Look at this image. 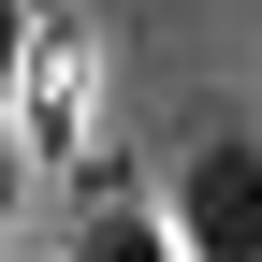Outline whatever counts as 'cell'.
I'll list each match as a JSON object with an SVG mask.
<instances>
[{"label": "cell", "instance_id": "obj_4", "mask_svg": "<svg viewBox=\"0 0 262 262\" xmlns=\"http://www.w3.org/2000/svg\"><path fill=\"white\" fill-rule=\"evenodd\" d=\"M29 29H44V0H0V117H15V73H29Z\"/></svg>", "mask_w": 262, "mask_h": 262}, {"label": "cell", "instance_id": "obj_1", "mask_svg": "<svg viewBox=\"0 0 262 262\" xmlns=\"http://www.w3.org/2000/svg\"><path fill=\"white\" fill-rule=\"evenodd\" d=\"M160 219L189 262H262V131H204L160 189Z\"/></svg>", "mask_w": 262, "mask_h": 262}, {"label": "cell", "instance_id": "obj_5", "mask_svg": "<svg viewBox=\"0 0 262 262\" xmlns=\"http://www.w3.org/2000/svg\"><path fill=\"white\" fill-rule=\"evenodd\" d=\"M15 204H29V146H15V117H0V233H15Z\"/></svg>", "mask_w": 262, "mask_h": 262}, {"label": "cell", "instance_id": "obj_2", "mask_svg": "<svg viewBox=\"0 0 262 262\" xmlns=\"http://www.w3.org/2000/svg\"><path fill=\"white\" fill-rule=\"evenodd\" d=\"M88 102H102L88 15H58V0H44V29H29V73H15V146H29V160H88Z\"/></svg>", "mask_w": 262, "mask_h": 262}, {"label": "cell", "instance_id": "obj_3", "mask_svg": "<svg viewBox=\"0 0 262 262\" xmlns=\"http://www.w3.org/2000/svg\"><path fill=\"white\" fill-rule=\"evenodd\" d=\"M73 262H189V248H175L160 204H117V189H102V204L73 219Z\"/></svg>", "mask_w": 262, "mask_h": 262}]
</instances>
